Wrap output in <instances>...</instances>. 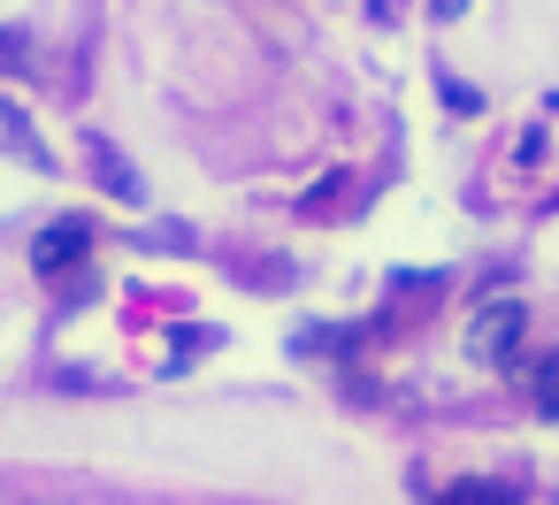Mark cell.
Wrapping results in <instances>:
<instances>
[{
	"instance_id": "1",
	"label": "cell",
	"mask_w": 559,
	"mask_h": 505,
	"mask_svg": "<svg viewBox=\"0 0 559 505\" xmlns=\"http://www.w3.org/2000/svg\"><path fill=\"white\" fill-rule=\"evenodd\" d=\"M521 329H528V306H521V299H483L475 322H467V352H475L483 368H506V360L521 352Z\"/></svg>"
},
{
	"instance_id": "2",
	"label": "cell",
	"mask_w": 559,
	"mask_h": 505,
	"mask_svg": "<svg viewBox=\"0 0 559 505\" xmlns=\"http://www.w3.org/2000/svg\"><path fill=\"white\" fill-rule=\"evenodd\" d=\"M85 245H93V230H85L78 215H62V223H47V230L32 238V268H47V276H55V268H70Z\"/></svg>"
},
{
	"instance_id": "3",
	"label": "cell",
	"mask_w": 559,
	"mask_h": 505,
	"mask_svg": "<svg viewBox=\"0 0 559 505\" xmlns=\"http://www.w3.org/2000/svg\"><path fill=\"white\" fill-rule=\"evenodd\" d=\"M437 505H513V482H490V474H467V482H444Z\"/></svg>"
},
{
	"instance_id": "4",
	"label": "cell",
	"mask_w": 559,
	"mask_h": 505,
	"mask_svg": "<svg viewBox=\"0 0 559 505\" xmlns=\"http://www.w3.org/2000/svg\"><path fill=\"white\" fill-rule=\"evenodd\" d=\"M528 398H536V413L559 421V352H544V360L528 368Z\"/></svg>"
},
{
	"instance_id": "5",
	"label": "cell",
	"mask_w": 559,
	"mask_h": 505,
	"mask_svg": "<svg viewBox=\"0 0 559 505\" xmlns=\"http://www.w3.org/2000/svg\"><path fill=\"white\" fill-rule=\"evenodd\" d=\"M93 169H100V184H108L116 200H139V177L116 161V146H100V139H93Z\"/></svg>"
},
{
	"instance_id": "6",
	"label": "cell",
	"mask_w": 559,
	"mask_h": 505,
	"mask_svg": "<svg viewBox=\"0 0 559 505\" xmlns=\"http://www.w3.org/2000/svg\"><path fill=\"white\" fill-rule=\"evenodd\" d=\"M429 9H437V16L452 24V16H467V0H429Z\"/></svg>"
}]
</instances>
